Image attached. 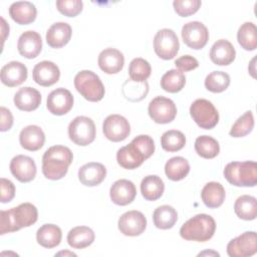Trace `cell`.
Segmentation results:
<instances>
[{
    "instance_id": "6da1fadb",
    "label": "cell",
    "mask_w": 257,
    "mask_h": 257,
    "mask_svg": "<svg viewBox=\"0 0 257 257\" xmlns=\"http://www.w3.org/2000/svg\"><path fill=\"white\" fill-rule=\"evenodd\" d=\"M38 219L37 208L31 203H22L0 212V234L12 233L33 225Z\"/></svg>"
},
{
    "instance_id": "7a4b0ae2",
    "label": "cell",
    "mask_w": 257,
    "mask_h": 257,
    "mask_svg": "<svg viewBox=\"0 0 257 257\" xmlns=\"http://www.w3.org/2000/svg\"><path fill=\"white\" fill-rule=\"evenodd\" d=\"M73 154L64 146H52L45 151L42 157V174L48 180L62 179L72 163Z\"/></svg>"
},
{
    "instance_id": "3957f363",
    "label": "cell",
    "mask_w": 257,
    "mask_h": 257,
    "mask_svg": "<svg viewBox=\"0 0 257 257\" xmlns=\"http://www.w3.org/2000/svg\"><path fill=\"white\" fill-rule=\"evenodd\" d=\"M216 222L208 214H198L185 222L181 229L180 235L188 241L206 242L210 240L215 233Z\"/></svg>"
},
{
    "instance_id": "277c9868",
    "label": "cell",
    "mask_w": 257,
    "mask_h": 257,
    "mask_svg": "<svg viewBox=\"0 0 257 257\" xmlns=\"http://www.w3.org/2000/svg\"><path fill=\"white\" fill-rule=\"evenodd\" d=\"M223 174L236 187H255L257 184V164L253 161L231 162L226 165Z\"/></svg>"
},
{
    "instance_id": "5b68a950",
    "label": "cell",
    "mask_w": 257,
    "mask_h": 257,
    "mask_svg": "<svg viewBox=\"0 0 257 257\" xmlns=\"http://www.w3.org/2000/svg\"><path fill=\"white\" fill-rule=\"evenodd\" d=\"M76 90L88 101L96 102L103 98L105 89L99 76L91 70H81L74 76Z\"/></svg>"
},
{
    "instance_id": "8992f818",
    "label": "cell",
    "mask_w": 257,
    "mask_h": 257,
    "mask_svg": "<svg viewBox=\"0 0 257 257\" xmlns=\"http://www.w3.org/2000/svg\"><path fill=\"white\" fill-rule=\"evenodd\" d=\"M96 136V128L93 120L84 115L73 118L68 125V137L77 146L85 147L90 145Z\"/></svg>"
},
{
    "instance_id": "52a82bcc",
    "label": "cell",
    "mask_w": 257,
    "mask_h": 257,
    "mask_svg": "<svg viewBox=\"0 0 257 257\" xmlns=\"http://www.w3.org/2000/svg\"><path fill=\"white\" fill-rule=\"evenodd\" d=\"M193 120L204 130L215 127L219 121V112L214 104L205 98H198L190 106Z\"/></svg>"
},
{
    "instance_id": "ba28073f",
    "label": "cell",
    "mask_w": 257,
    "mask_h": 257,
    "mask_svg": "<svg viewBox=\"0 0 257 257\" xmlns=\"http://www.w3.org/2000/svg\"><path fill=\"white\" fill-rule=\"evenodd\" d=\"M180 42L174 30L160 29L154 37L155 53L164 60L173 59L179 52Z\"/></svg>"
},
{
    "instance_id": "9c48e42d",
    "label": "cell",
    "mask_w": 257,
    "mask_h": 257,
    "mask_svg": "<svg viewBox=\"0 0 257 257\" xmlns=\"http://www.w3.org/2000/svg\"><path fill=\"white\" fill-rule=\"evenodd\" d=\"M148 112L150 117L156 123L165 124L175 119L177 115V106L171 98L156 96L149 103Z\"/></svg>"
},
{
    "instance_id": "30bf717a",
    "label": "cell",
    "mask_w": 257,
    "mask_h": 257,
    "mask_svg": "<svg viewBox=\"0 0 257 257\" xmlns=\"http://www.w3.org/2000/svg\"><path fill=\"white\" fill-rule=\"evenodd\" d=\"M257 252V237L255 231H247L229 241L227 254L230 257H250Z\"/></svg>"
},
{
    "instance_id": "8fae6325",
    "label": "cell",
    "mask_w": 257,
    "mask_h": 257,
    "mask_svg": "<svg viewBox=\"0 0 257 257\" xmlns=\"http://www.w3.org/2000/svg\"><path fill=\"white\" fill-rule=\"evenodd\" d=\"M102 132L104 137L113 142L124 141L131 134V125L128 120L120 114H109L102 123Z\"/></svg>"
},
{
    "instance_id": "7c38bea8",
    "label": "cell",
    "mask_w": 257,
    "mask_h": 257,
    "mask_svg": "<svg viewBox=\"0 0 257 257\" xmlns=\"http://www.w3.org/2000/svg\"><path fill=\"white\" fill-rule=\"evenodd\" d=\"M181 35L184 43L192 49H202L209 40L208 28L199 21H191L182 27Z\"/></svg>"
},
{
    "instance_id": "4fadbf2b",
    "label": "cell",
    "mask_w": 257,
    "mask_h": 257,
    "mask_svg": "<svg viewBox=\"0 0 257 257\" xmlns=\"http://www.w3.org/2000/svg\"><path fill=\"white\" fill-rule=\"evenodd\" d=\"M117 227L120 233L125 236H140L147 228V219L140 211H127L119 217Z\"/></svg>"
},
{
    "instance_id": "5bb4252c",
    "label": "cell",
    "mask_w": 257,
    "mask_h": 257,
    "mask_svg": "<svg viewBox=\"0 0 257 257\" xmlns=\"http://www.w3.org/2000/svg\"><path fill=\"white\" fill-rule=\"evenodd\" d=\"M73 101V95L68 89L58 87L48 94L46 107L54 115H63L72 108Z\"/></svg>"
},
{
    "instance_id": "9a60e30c",
    "label": "cell",
    "mask_w": 257,
    "mask_h": 257,
    "mask_svg": "<svg viewBox=\"0 0 257 257\" xmlns=\"http://www.w3.org/2000/svg\"><path fill=\"white\" fill-rule=\"evenodd\" d=\"M10 172L21 183L31 182L36 176V165L32 158L24 155L14 157L10 162Z\"/></svg>"
},
{
    "instance_id": "2e32d148",
    "label": "cell",
    "mask_w": 257,
    "mask_h": 257,
    "mask_svg": "<svg viewBox=\"0 0 257 257\" xmlns=\"http://www.w3.org/2000/svg\"><path fill=\"white\" fill-rule=\"evenodd\" d=\"M33 80L41 86H51L59 80V67L52 61L43 60L35 64L32 70Z\"/></svg>"
},
{
    "instance_id": "e0dca14e",
    "label": "cell",
    "mask_w": 257,
    "mask_h": 257,
    "mask_svg": "<svg viewBox=\"0 0 257 257\" xmlns=\"http://www.w3.org/2000/svg\"><path fill=\"white\" fill-rule=\"evenodd\" d=\"M137 196L135 184L125 179L115 181L109 189V197L112 203L118 206H126L131 204Z\"/></svg>"
},
{
    "instance_id": "ac0fdd59",
    "label": "cell",
    "mask_w": 257,
    "mask_h": 257,
    "mask_svg": "<svg viewBox=\"0 0 257 257\" xmlns=\"http://www.w3.org/2000/svg\"><path fill=\"white\" fill-rule=\"evenodd\" d=\"M17 49L20 55L32 59L38 56L42 50V39L39 33L33 30L23 32L17 42Z\"/></svg>"
},
{
    "instance_id": "d6986e66",
    "label": "cell",
    "mask_w": 257,
    "mask_h": 257,
    "mask_svg": "<svg viewBox=\"0 0 257 257\" xmlns=\"http://www.w3.org/2000/svg\"><path fill=\"white\" fill-rule=\"evenodd\" d=\"M28 70L25 64L20 61H10L1 68V82L8 86L14 87L23 83L27 79Z\"/></svg>"
},
{
    "instance_id": "ffe728a7",
    "label": "cell",
    "mask_w": 257,
    "mask_h": 257,
    "mask_svg": "<svg viewBox=\"0 0 257 257\" xmlns=\"http://www.w3.org/2000/svg\"><path fill=\"white\" fill-rule=\"evenodd\" d=\"M97 63L103 72L107 74H115L122 69L124 57L119 50L108 47L99 53Z\"/></svg>"
},
{
    "instance_id": "44dd1931",
    "label": "cell",
    "mask_w": 257,
    "mask_h": 257,
    "mask_svg": "<svg viewBox=\"0 0 257 257\" xmlns=\"http://www.w3.org/2000/svg\"><path fill=\"white\" fill-rule=\"evenodd\" d=\"M106 176L105 167L96 162H90L81 166L78 170V180L86 187L99 185Z\"/></svg>"
},
{
    "instance_id": "7402d4cb",
    "label": "cell",
    "mask_w": 257,
    "mask_h": 257,
    "mask_svg": "<svg viewBox=\"0 0 257 257\" xmlns=\"http://www.w3.org/2000/svg\"><path fill=\"white\" fill-rule=\"evenodd\" d=\"M210 59L216 65H229L236 56V50L233 44L226 39L217 40L210 49Z\"/></svg>"
},
{
    "instance_id": "603a6c76",
    "label": "cell",
    "mask_w": 257,
    "mask_h": 257,
    "mask_svg": "<svg viewBox=\"0 0 257 257\" xmlns=\"http://www.w3.org/2000/svg\"><path fill=\"white\" fill-rule=\"evenodd\" d=\"M45 142V135L42 128L35 124H30L21 130L19 143L27 151L35 152L40 150Z\"/></svg>"
},
{
    "instance_id": "cb8c5ba5",
    "label": "cell",
    "mask_w": 257,
    "mask_h": 257,
    "mask_svg": "<svg viewBox=\"0 0 257 257\" xmlns=\"http://www.w3.org/2000/svg\"><path fill=\"white\" fill-rule=\"evenodd\" d=\"M14 104L15 106L23 111H32L38 108L41 103L40 92L30 86L21 87L14 94Z\"/></svg>"
},
{
    "instance_id": "d4e9b609",
    "label": "cell",
    "mask_w": 257,
    "mask_h": 257,
    "mask_svg": "<svg viewBox=\"0 0 257 257\" xmlns=\"http://www.w3.org/2000/svg\"><path fill=\"white\" fill-rule=\"evenodd\" d=\"M146 160V157L132 142L128 145L121 147L116 153L117 164L126 170L139 168Z\"/></svg>"
},
{
    "instance_id": "484cf974",
    "label": "cell",
    "mask_w": 257,
    "mask_h": 257,
    "mask_svg": "<svg viewBox=\"0 0 257 257\" xmlns=\"http://www.w3.org/2000/svg\"><path fill=\"white\" fill-rule=\"evenodd\" d=\"M72 35L71 26L66 22L52 24L46 32V42L52 48H61L66 45Z\"/></svg>"
},
{
    "instance_id": "4316f807",
    "label": "cell",
    "mask_w": 257,
    "mask_h": 257,
    "mask_svg": "<svg viewBox=\"0 0 257 257\" xmlns=\"http://www.w3.org/2000/svg\"><path fill=\"white\" fill-rule=\"evenodd\" d=\"M9 15L17 24L27 25L36 19L37 10L29 1H17L10 5Z\"/></svg>"
},
{
    "instance_id": "83f0119b",
    "label": "cell",
    "mask_w": 257,
    "mask_h": 257,
    "mask_svg": "<svg viewBox=\"0 0 257 257\" xmlns=\"http://www.w3.org/2000/svg\"><path fill=\"white\" fill-rule=\"evenodd\" d=\"M225 197V189L218 182L207 183L201 191L202 201L208 208L214 209L220 207L224 203Z\"/></svg>"
},
{
    "instance_id": "f1b7e54d",
    "label": "cell",
    "mask_w": 257,
    "mask_h": 257,
    "mask_svg": "<svg viewBox=\"0 0 257 257\" xmlns=\"http://www.w3.org/2000/svg\"><path fill=\"white\" fill-rule=\"evenodd\" d=\"M95 235L91 228L87 226H76L69 230L67 243L73 249H83L90 246L94 241Z\"/></svg>"
},
{
    "instance_id": "f546056e",
    "label": "cell",
    "mask_w": 257,
    "mask_h": 257,
    "mask_svg": "<svg viewBox=\"0 0 257 257\" xmlns=\"http://www.w3.org/2000/svg\"><path fill=\"white\" fill-rule=\"evenodd\" d=\"M61 229L54 224H44L36 232L37 243L44 248H54L60 244Z\"/></svg>"
},
{
    "instance_id": "4dcf8cb0",
    "label": "cell",
    "mask_w": 257,
    "mask_h": 257,
    "mask_svg": "<svg viewBox=\"0 0 257 257\" xmlns=\"http://www.w3.org/2000/svg\"><path fill=\"white\" fill-rule=\"evenodd\" d=\"M165 184L157 175H149L142 180L141 193L147 201H156L164 193Z\"/></svg>"
},
{
    "instance_id": "1f68e13d",
    "label": "cell",
    "mask_w": 257,
    "mask_h": 257,
    "mask_svg": "<svg viewBox=\"0 0 257 257\" xmlns=\"http://www.w3.org/2000/svg\"><path fill=\"white\" fill-rule=\"evenodd\" d=\"M234 212L238 218L242 220H255L257 216L256 198L250 195H242L238 197L234 204Z\"/></svg>"
},
{
    "instance_id": "d6a6232c",
    "label": "cell",
    "mask_w": 257,
    "mask_h": 257,
    "mask_svg": "<svg viewBox=\"0 0 257 257\" xmlns=\"http://www.w3.org/2000/svg\"><path fill=\"white\" fill-rule=\"evenodd\" d=\"M177 220L178 213L176 209L170 205H163L158 207L153 214L154 225L162 230L173 228Z\"/></svg>"
},
{
    "instance_id": "836d02e7",
    "label": "cell",
    "mask_w": 257,
    "mask_h": 257,
    "mask_svg": "<svg viewBox=\"0 0 257 257\" xmlns=\"http://www.w3.org/2000/svg\"><path fill=\"white\" fill-rule=\"evenodd\" d=\"M190 172V164L183 157H173L165 165V174L172 181H181Z\"/></svg>"
},
{
    "instance_id": "e575fe53",
    "label": "cell",
    "mask_w": 257,
    "mask_h": 257,
    "mask_svg": "<svg viewBox=\"0 0 257 257\" xmlns=\"http://www.w3.org/2000/svg\"><path fill=\"white\" fill-rule=\"evenodd\" d=\"M237 40L245 50L252 51L257 48V28L253 22L243 23L237 32Z\"/></svg>"
},
{
    "instance_id": "d590c367",
    "label": "cell",
    "mask_w": 257,
    "mask_h": 257,
    "mask_svg": "<svg viewBox=\"0 0 257 257\" xmlns=\"http://www.w3.org/2000/svg\"><path fill=\"white\" fill-rule=\"evenodd\" d=\"M186 84L185 74L178 69L168 70L161 78V87L171 93L179 92Z\"/></svg>"
},
{
    "instance_id": "8d00e7d4",
    "label": "cell",
    "mask_w": 257,
    "mask_h": 257,
    "mask_svg": "<svg viewBox=\"0 0 257 257\" xmlns=\"http://www.w3.org/2000/svg\"><path fill=\"white\" fill-rule=\"evenodd\" d=\"M196 153L204 159H214L219 155L220 146L217 140L210 136H200L195 141Z\"/></svg>"
},
{
    "instance_id": "74e56055",
    "label": "cell",
    "mask_w": 257,
    "mask_h": 257,
    "mask_svg": "<svg viewBox=\"0 0 257 257\" xmlns=\"http://www.w3.org/2000/svg\"><path fill=\"white\" fill-rule=\"evenodd\" d=\"M186 145L185 135L177 130L165 132L161 137L162 148L169 153H174L182 150Z\"/></svg>"
},
{
    "instance_id": "f35d334b",
    "label": "cell",
    "mask_w": 257,
    "mask_h": 257,
    "mask_svg": "<svg viewBox=\"0 0 257 257\" xmlns=\"http://www.w3.org/2000/svg\"><path fill=\"white\" fill-rule=\"evenodd\" d=\"M152 72L151 64L142 57L134 58L128 65L130 79L136 82H144L150 77Z\"/></svg>"
},
{
    "instance_id": "ab89813d",
    "label": "cell",
    "mask_w": 257,
    "mask_h": 257,
    "mask_svg": "<svg viewBox=\"0 0 257 257\" xmlns=\"http://www.w3.org/2000/svg\"><path fill=\"white\" fill-rule=\"evenodd\" d=\"M149 92V84L147 81L136 82L127 79L122 84V94L130 101H140L144 99Z\"/></svg>"
},
{
    "instance_id": "60d3db41",
    "label": "cell",
    "mask_w": 257,
    "mask_h": 257,
    "mask_svg": "<svg viewBox=\"0 0 257 257\" xmlns=\"http://www.w3.org/2000/svg\"><path fill=\"white\" fill-rule=\"evenodd\" d=\"M230 84V76L224 71H212L205 78V87L214 93L225 91Z\"/></svg>"
},
{
    "instance_id": "b9f144b4",
    "label": "cell",
    "mask_w": 257,
    "mask_h": 257,
    "mask_svg": "<svg viewBox=\"0 0 257 257\" xmlns=\"http://www.w3.org/2000/svg\"><path fill=\"white\" fill-rule=\"evenodd\" d=\"M254 127V116L251 110L244 112L233 123L229 135L233 138H243L250 134Z\"/></svg>"
},
{
    "instance_id": "7bdbcfd3",
    "label": "cell",
    "mask_w": 257,
    "mask_h": 257,
    "mask_svg": "<svg viewBox=\"0 0 257 257\" xmlns=\"http://www.w3.org/2000/svg\"><path fill=\"white\" fill-rule=\"evenodd\" d=\"M201 5L202 2L200 0H175L173 2L175 12L181 17H187L196 13Z\"/></svg>"
},
{
    "instance_id": "ee69618b",
    "label": "cell",
    "mask_w": 257,
    "mask_h": 257,
    "mask_svg": "<svg viewBox=\"0 0 257 257\" xmlns=\"http://www.w3.org/2000/svg\"><path fill=\"white\" fill-rule=\"evenodd\" d=\"M56 8L64 16L75 17L82 11L83 3L81 0H57Z\"/></svg>"
},
{
    "instance_id": "f6af8a7d",
    "label": "cell",
    "mask_w": 257,
    "mask_h": 257,
    "mask_svg": "<svg viewBox=\"0 0 257 257\" xmlns=\"http://www.w3.org/2000/svg\"><path fill=\"white\" fill-rule=\"evenodd\" d=\"M132 143L140 150V152L148 160L155 152V143L152 137L148 135H140L136 137Z\"/></svg>"
},
{
    "instance_id": "bcb514c9",
    "label": "cell",
    "mask_w": 257,
    "mask_h": 257,
    "mask_svg": "<svg viewBox=\"0 0 257 257\" xmlns=\"http://www.w3.org/2000/svg\"><path fill=\"white\" fill-rule=\"evenodd\" d=\"M0 189H1V195H0L1 203H9L10 201L13 200L15 196V186L10 180L1 178Z\"/></svg>"
},
{
    "instance_id": "7dc6e473",
    "label": "cell",
    "mask_w": 257,
    "mask_h": 257,
    "mask_svg": "<svg viewBox=\"0 0 257 257\" xmlns=\"http://www.w3.org/2000/svg\"><path fill=\"white\" fill-rule=\"evenodd\" d=\"M175 65L182 72L194 70L199 66V61L191 55H183L175 60Z\"/></svg>"
},
{
    "instance_id": "c3c4849f",
    "label": "cell",
    "mask_w": 257,
    "mask_h": 257,
    "mask_svg": "<svg viewBox=\"0 0 257 257\" xmlns=\"http://www.w3.org/2000/svg\"><path fill=\"white\" fill-rule=\"evenodd\" d=\"M0 115H1V121H0V131L1 132H7L12 127L13 124V115L11 111L4 107H0Z\"/></svg>"
},
{
    "instance_id": "681fc988",
    "label": "cell",
    "mask_w": 257,
    "mask_h": 257,
    "mask_svg": "<svg viewBox=\"0 0 257 257\" xmlns=\"http://www.w3.org/2000/svg\"><path fill=\"white\" fill-rule=\"evenodd\" d=\"M1 34H2V43H3L7 35H9V25L6 23L3 17H1Z\"/></svg>"
},
{
    "instance_id": "f907efd6",
    "label": "cell",
    "mask_w": 257,
    "mask_h": 257,
    "mask_svg": "<svg viewBox=\"0 0 257 257\" xmlns=\"http://www.w3.org/2000/svg\"><path fill=\"white\" fill-rule=\"evenodd\" d=\"M55 256H76L75 253L70 252V251H60L55 254Z\"/></svg>"
},
{
    "instance_id": "816d5d0a",
    "label": "cell",
    "mask_w": 257,
    "mask_h": 257,
    "mask_svg": "<svg viewBox=\"0 0 257 257\" xmlns=\"http://www.w3.org/2000/svg\"><path fill=\"white\" fill-rule=\"evenodd\" d=\"M204 254H213V255H217V256H219V253H217V252H214V251H212V252H209V251H205V252H202V253H199L198 254V256H201V255H204Z\"/></svg>"
}]
</instances>
